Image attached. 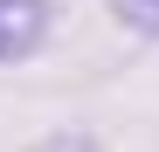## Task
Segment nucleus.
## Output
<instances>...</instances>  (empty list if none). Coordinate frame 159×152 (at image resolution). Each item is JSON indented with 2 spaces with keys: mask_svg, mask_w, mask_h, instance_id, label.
<instances>
[{
  "mask_svg": "<svg viewBox=\"0 0 159 152\" xmlns=\"http://www.w3.org/2000/svg\"><path fill=\"white\" fill-rule=\"evenodd\" d=\"M56 28V0H0V69L28 62Z\"/></svg>",
  "mask_w": 159,
  "mask_h": 152,
  "instance_id": "f257e3e1",
  "label": "nucleus"
},
{
  "mask_svg": "<svg viewBox=\"0 0 159 152\" xmlns=\"http://www.w3.org/2000/svg\"><path fill=\"white\" fill-rule=\"evenodd\" d=\"M111 14L125 21L131 35H152L159 42V0H111Z\"/></svg>",
  "mask_w": 159,
  "mask_h": 152,
  "instance_id": "f03ea898",
  "label": "nucleus"
}]
</instances>
